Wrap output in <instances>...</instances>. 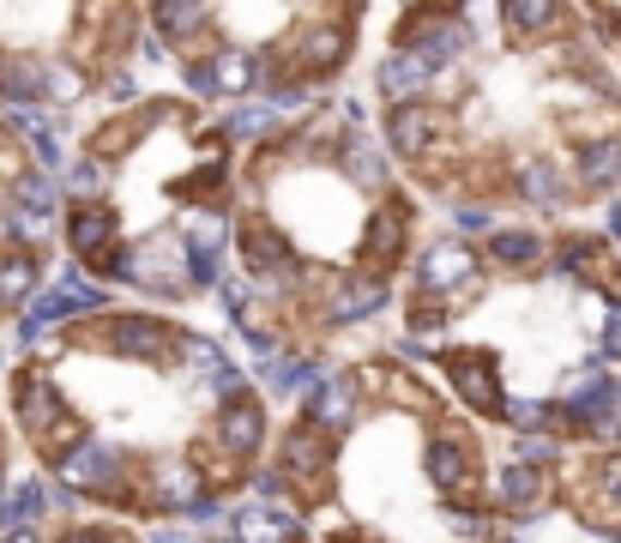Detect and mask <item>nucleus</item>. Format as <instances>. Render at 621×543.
<instances>
[{
    "mask_svg": "<svg viewBox=\"0 0 621 543\" xmlns=\"http://www.w3.org/2000/svg\"><path fill=\"white\" fill-rule=\"evenodd\" d=\"M73 309H104V290H97V285H78V278H66V285L54 290V297H42L37 309H31L25 321H19V338L31 345V338H42L54 321H61V314H73Z\"/></svg>",
    "mask_w": 621,
    "mask_h": 543,
    "instance_id": "obj_1",
    "label": "nucleus"
},
{
    "mask_svg": "<svg viewBox=\"0 0 621 543\" xmlns=\"http://www.w3.org/2000/svg\"><path fill=\"white\" fill-rule=\"evenodd\" d=\"M61 471H66V483H78V490H115L121 459H115V447H104V441H78V447L61 459Z\"/></svg>",
    "mask_w": 621,
    "mask_h": 543,
    "instance_id": "obj_2",
    "label": "nucleus"
},
{
    "mask_svg": "<svg viewBox=\"0 0 621 543\" xmlns=\"http://www.w3.org/2000/svg\"><path fill=\"white\" fill-rule=\"evenodd\" d=\"M471 272H477L471 248L440 242V248H428V254H423V266H416V285H423V290H459V285H471Z\"/></svg>",
    "mask_w": 621,
    "mask_h": 543,
    "instance_id": "obj_3",
    "label": "nucleus"
},
{
    "mask_svg": "<svg viewBox=\"0 0 621 543\" xmlns=\"http://www.w3.org/2000/svg\"><path fill=\"white\" fill-rule=\"evenodd\" d=\"M115 350H121V357H139V362H163L169 350H175V333H169L163 321L127 314V321L115 326Z\"/></svg>",
    "mask_w": 621,
    "mask_h": 543,
    "instance_id": "obj_4",
    "label": "nucleus"
},
{
    "mask_svg": "<svg viewBox=\"0 0 621 543\" xmlns=\"http://www.w3.org/2000/svg\"><path fill=\"white\" fill-rule=\"evenodd\" d=\"M453 387H459V399L471 405V411H501V381H495V369L483 357H453Z\"/></svg>",
    "mask_w": 621,
    "mask_h": 543,
    "instance_id": "obj_5",
    "label": "nucleus"
},
{
    "mask_svg": "<svg viewBox=\"0 0 621 543\" xmlns=\"http://www.w3.org/2000/svg\"><path fill=\"white\" fill-rule=\"evenodd\" d=\"M308 411H314V429H350V417H356V381H344V375H332V381H314V399H308Z\"/></svg>",
    "mask_w": 621,
    "mask_h": 543,
    "instance_id": "obj_6",
    "label": "nucleus"
},
{
    "mask_svg": "<svg viewBox=\"0 0 621 543\" xmlns=\"http://www.w3.org/2000/svg\"><path fill=\"white\" fill-rule=\"evenodd\" d=\"M235 538L242 543H296L302 519L296 514H266V507H242V514H235Z\"/></svg>",
    "mask_w": 621,
    "mask_h": 543,
    "instance_id": "obj_7",
    "label": "nucleus"
},
{
    "mask_svg": "<svg viewBox=\"0 0 621 543\" xmlns=\"http://www.w3.org/2000/svg\"><path fill=\"white\" fill-rule=\"evenodd\" d=\"M259 429H266V417H259L254 399H230V405H223V423H218L223 452H254L259 447Z\"/></svg>",
    "mask_w": 621,
    "mask_h": 543,
    "instance_id": "obj_8",
    "label": "nucleus"
},
{
    "mask_svg": "<svg viewBox=\"0 0 621 543\" xmlns=\"http://www.w3.org/2000/svg\"><path fill=\"white\" fill-rule=\"evenodd\" d=\"M109 236H115V212H109V206H85L73 218V230H66V242H73L78 260H92V254H104Z\"/></svg>",
    "mask_w": 621,
    "mask_h": 543,
    "instance_id": "obj_9",
    "label": "nucleus"
},
{
    "mask_svg": "<svg viewBox=\"0 0 621 543\" xmlns=\"http://www.w3.org/2000/svg\"><path fill=\"white\" fill-rule=\"evenodd\" d=\"M465 43H471V25L465 19H447L440 31H423V43H416V55H423V67L435 73V67H447V61H459L465 55Z\"/></svg>",
    "mask_w": 621,
    "mask_h": 543,
    "instance_id": "obj_10",
    "label": "nucleus"
},
{
    "mask_svg": "<svg viewBox=\"0 0 621 543\" xmlns=\"http://www.w3.org/2000/svg\"><path fill=\"white\" fill-rule=\"evenodd\" d=\"M423 79H428V67H423V55H416V49L392 55V61L380 67V90H387L392 104H411L416 90H423Z\"/></svg>",
    "mask_w": 621,
    "mask_h": 543,
    "instance_id": "obj_11",
    "label": "nucleus"
},
{
    "mask_svg": "<svg viewBox=\"0 0 621 543\" xmlns=\"http://www.w3.org/2000/svg\"><path fill=\"white\" fill-rule=\"evenodd\" d=\"M380 302H387V285H380V278H350V285L332 297V321H363V314L380 309Z\"/></svg>",
    "mask_w": 621,
    "mask_h": 543,
    "instance_id": "obj_12",
    "label": "nucleus"
},
{
    "mask_svg": "<svg viewBox=\"0 0 621 543\" xmlns=\"http://www.w3.org/2000/svg\"><path fill=\"white\" fill-rule=\"evenodd\" d=\"M465 447H459L453 435H435L428 441V478L440 483V490H459V478H465Z\"/></svg>",
    "mask_w": 621,
    "mask_h": 543,
    "instance_id": "obj_13",
    "label": "nucleus"
},
{
    "mask_svg": "<svg viewBox=\"0 0 621 543\" xmlns=\"http://www.w3.org/2000/svg\"><path fill=\"white\" fill-rule=\"evenodd\" d=\"M0 90L7 97H49V67H37V61H0Z\"/></svg>",
    "mask_w": 621,
    "mask_h": 543,
    "instance_id": "obj_14",
    "label": "nucleus"
},
{
    "mask_svg": "<svg viewBox=\"0 0 621 543\" xmlns=\"http://www.w3.org/2000/svg\"><path fill=\"white\" fill-rule=\"evenodd\" d=\"M247 242V260H254V272H272V266H290V242L278 230H266V224H247L242 230Z\"/></svg>",
    "mask_w": 621,
    "mask_h": 543,
    "instance_id": "obj_15",
    "label": "nucleus"
},
{
    "mask_svg": "<svg viewBox=\"0 0 621 543\" xmlns=\"http://www.w3.org/2000/svg\"><path fill=\"white\" fill-rule=\"evenodd\" d=\"M37 285H42V272H37V260H31V254H7V260H0V302H25Z\"/></svg>",
    "mask_w": 621,
    "mask_h": 543,
    "instance_id": "obj_16",
    "label": "nucleus"
},
{
    "mask_svg": "<svg viewBox=\"0 0 621 543\" xmlns=\"http://www.w3.org/2000/svg\"><path fill=\"white\" fill-rule=\"evenodd\" d=\"M284 466L296 471V478H308V471H320L326 466V441H320V429H296V435L284 441Z\"/></svg>",
    "mask_w": 621,
    "mask_h": 543,
    "instance_id": "obj_17",
    "label": "nucleus"
},
{
    "mask_svg": "<svg viewBox=\"0 0 621 543\" xmlns=\"http://www.w3.org/2000/svg\"><path fill=\"white\" fill-rule=\"evenodd\" d=\"M580 169H585V181L609 188V181L621 176V140H592V145L580 152Z\"/></svg>",
    "mask_w": 621,
    "mask_h": 543,
    "instance_id": "obj_18",
    "label": "nucleus"
},
{
    "mask_svg": "<svg viewBox=\"0 0 621 543\" xmlns=\"http://www.w3.org/2000/svg\"><path fill=\"white\" fill-rule=\"evenodd\" d=\"M344 169H350V181H387V164H380V152L368 145V133H350V145H344Z\"/></svg>",
    "mask_w": 621,
    "mask_h": 543,
    "instance_id": "obj_19",
    "label": "nucleus"
},
{
    "mask_svg": "<svg viewBox=\"0 0 621 543\" xmlns=\"http://www.w3.org/2000/svg\"><path fill=\"white\" fill-rule=\"evenodd\" d=\"M19 405H25V417H31V423H42V429H49V423H61V399H54V387H49V381H42V375H31L25 381V393H19Z\"/></svg>",
    "mask_w": 621,
    "mask_h": 543,
    "instance_id": "obj_20",
    "label": "nucleus"
},
{
    "mask_svg": "<svg viewBox=\"0 0 621 543\" xmlns=\"http://www.w3.org/2000/svg\"><path fill=\"white\" fill-rule=\"evenodd\" d=\"M13 194H19V212H25V218H37V224L54 212V181L49 176H19Z\"/></svg>",
    "mask_w": 621,
    "mask_h": 543,
    "instance_id": "obj_21",
    "label": "nucleus"
},
{
    "mask_svg": "<svg viewBox=\"0 0 621 543\" xmlns=\"http://www.w3.org/2000/svg\"><path fill=\"white\" fill-rule=\"evenodd\" d=\"M399 242H404V218H399V206H387L375 224H368V254L392 260V254H399Z\"/></svg>",
    "mask_w": 621,
    "mask_h": 543,
    "instance_id": "obj_22",
    "label": "nucleus"
},
{
    "mask_svg": "<svg viewBox=\"0 0 621 543\" xmlns=\"http://www.w3.org/2000/svg\"><path fill=\"white\" fill-rule=\"evenodd\" d=\"M537 490H544V483H537V471L519 466V459L501 471V502L507 507H531V502H537Z\"/></svg>",
    "mask_w": 621,
    "mask_h": 543,
    "instance_id": "obj_23",
    "label": "nucleus"
},
{
    "mask_svg": "<svg viewBox=\"0 0 621 543\" xmlns=\"http://www.w3.org/2000/svg\"><path fill=\"white\" fill-rule=\"evenodd\" d=\"M428 128H435V121H428L423 109H399V116H392V145H399V152H423Z\"/></svg>",
    "mask_w": 621,
    "mask_h": 543,
    "instance_id": "obj_24",
    "label": "nucleus"
},
{
    "mask_svg": "<svg viewBox=\"0 0 621 543\" xmlns=\"http://www.w3.org/2000/svg\"><path fill=\"white\" fill-rule=\"evenodd\" d=\"M42 507H49V495H42V483H37V478H31V483H19V490L7 495V519H13L19 531H25L31 519L42 514Z\"/></svg>",
    "mask_w": 621,
    "mask_h": 543,
    "instance_id": "obj_25",
    "label": "nucleus"
},
{
    "mask_svg": "<svg viewBox=\"0 0 621 543\" xmlns=\"http://www.w3.org/2000/svg\"><path fill=\"white\" fill-rule=\"evenodd\" d=\"M501 19H507L513 31H544L549 19H556V7H549V0H507Z\"/></svg>",
    "mask_w": 621,
    "mask_h": 543,
    "instance_id": "obj_26",
    "label": "nucleus"
},
{
    "mask_svg": "<svg viewBox=\"0 0 621 543\" xmlns=\"http://www.w3.org/2000/svg\"><path fill=\"white\" fill-rule=\"evenodd\" d=\"M266 375H272V387H278V393H296V387H314V381H326L320 369H314V362H296V357H284L278 369H266Z\"/></svg>",
    "mask_w": 621,
    "mask_h": 543,
    "instance_id": "obj_27",
    "label": "nucleus"
},
{
    "mask_svg": "<svg viewBox=\"0 0 621 543\" xmlns=\"http://www.w3.org/2000/svg\"><path fill=\"white\" fill-rule=\"evenodd\" d=\"M187 266H194L199 285H218V236H194L187 242Z\"/></svg>",
    "mask_w": 621,
    "mask_h": 543,
    "instance_id": "obj_28",
    "label": "nucleus"
},
{
    "mask_svg": "<svg viewBox=\"0 0 621 543\" xmlns=\"http://www.w3.org/2000/svg\"><path fill=\"white\" fill-rule=\"evenodd\" d=\"M537 254H544L537 236H495V260H501V266H531Z\"/></svg>",
    "mask_w": 621,
    "mask_h": 543,
    "instance_id": "obj_29",
    "label": "nucleus"
},
{
    "mask_svg": "<svg viewBox=\"0 0 621 543\" xmlns=\"http://www.w3.org/2000/svg\"><path fill=\"white\" fill-rule=\"evenodd\" d=\"M206 7H157V25H163L169 31V37H187V31H194V25H206Z\"/></svg>",
    "mask_w": 621,
    "mask_h": 543,
    "instance_id": "obj_30",
    "label": "nucleus"
},
{
    "mask_svg": "<svg viewBox=\"0 0 621 543\" xmlns=\"http://www.w3.org/2000/svg\"><path fill=\"white\" fill-rule=\"evenodd\" d=\"M266 121H272V109H266V104H254V109H235V116L223 121V128H230L235 140H254V133H266Z\"/></svg>",
    "mask_w": 621,
    "mask_h": 543,
    "instance_id": "obj_31",
    "label": "nucleus"
},
{
    "mask_svg": "<svg viewBox=\"0 0 621 543\" xmlns=\"http://www.w3.org/2000/svg\"><path fill=\"white\" fill-rule=\"evenodd\" d=\"M211 73H218V85H254V55H230V61H218Z\"/></svg>",
    "mask_w": 621,
    "mask_h": 543,
    "instance_id": "obj_32",
    "label": "nucleus"
},
{
    "mask_svg": "<svg viewBox=\"0 0 621 543\" xmlns=\"http://www.w3.org/2000/svg\"><path fill=\"white\" fill-rule=\"evenodd\" d=\"M525 194L537 200V206H556V176H549V169H525Z\"/></svg>",
    "mask_w": 621,
    "mask_h": 543,
    "instance_id": "obj_33",
    "label": "nucleus"
},
{
    "mask_svg": "<svg viewBox=\"0 0 621 543\" xmlns=\"http://www.w3.org/2000/svg\"><path fill=\"white\" fill-rule=\"evenodd\" d=\"M344 55V31H326V37H308V61H326L332 67Z\"/></svg>",
    "mask_w": 621,
    "mask_h": 543,
    "instance_id": "obj_34",
    "label": "nucleus"
},
{
    "mask_svg": "<svg viewBox=\"0 0 621 543\" xmlns=\"http://www.w3.org/2000/svg\"><path fill=\"white\" fill-rule=\"evenodd\" d=\"M501 411L513 417L519 429H537V423H549V411H544V405H531V399H513V405H501Z\"/></svg>",
    "mask_w": 621,
    "mask_h": 543,
    "instance_id": "obj_35",
    "label": "nucleus"
},
{
    "mask_svg": "<svg viewBox=\"0 0 621 543\" xmlns=\"http://www.w3.org/2000/svg\"><path fill=\"white\" fill-rule=\"evenodd\" d=\"M73 188H78V194H97V188H104V169H97L92 157H78V164H73Z\"/></svg>",
    "mask_w": 621,
    "mask_h": 543,
    "instance_id": "obj_36",
    "label": "nucleus"
},
{
    "mask_svg": "<svg viewBox=\"0 0 621 543\" xmlns=\"http://www.w3.org/2000/svg\"><path fill=\"white\" fill-rule=\"evenodd\" d=\"M597 254V242H568L561 248V272H573V266H585V260Z\"/></svg>",
    "mask_w": 621,
    "mask_h": 543,
    "instance_id": "obj_37",
    "label": "nucleus"
},
{
    "mask_svg": "<svg viewBox=\"0 0 621 543\" xmlns=\"http://www.w3.org/2000/svg\"><path fill=\"white\" fill-rule=\"evenodd\" d=\"M254 490H259V495H272V502H284V495H290V483H284V478H272V471H259V478H254Z\"/></svg>",
    "mask_w": 621,
    "mask_h": 543,
    "instance_id": "obj_38",
    "label": "nucleus"
},
{
    "mask_svg": "<svg viewBox=\"0 0 621 543\" xmlns=\"http://www.w3.org/2000/svg\"><path fill=\"white\" fill-rule=\"evenodd\" d=\"M187 85H194L199 97H211V90H218V73H211V67H194V73H187Z\"/></svg>",
    "mask_w": 621,
    "mask_h": 543,
    "instance_id": "obj_39",
    "label": "nucleus"
},
{
    "mask_svg": "<svg viewBox=\"0 0 621 543\" xmlns=\"http://www.w3.org/2000/svg\"><path fill=\"white\" fill-rule=\"evenodd\" d=\"M604 345H609V350H616V357H621V302H616V309H609V326H604Z\"/></svg>",
    "mask_w": 621,
    "mask_h": 543,
    "instance_id": "obj_40",
    "label": "nucleus"
},
{
    "mask_svg": "<svg viewBox=\"0 0 621 543\" xmlns=\"http://www.w3.org/2000/svg\"><path fill=\"white\" fill-rule=\"evenodd\" d=\"M604 490H609V502L621 507V459H609V471H604Z\"/></svg>",
    "mask_w": 621,
    "mask_h": 543,
    "instance_id": "obj_41",
    "label": "nucleus"
},
{
    "mask_svg": "<svg viewBox=\"0 0 621 543\" xmlns=\"http://www.w3.org/2000/svg\"><path fill=\"white\" fill-rule=\"evenodd\" d=\"M609 411H616V423H597V435H621V387H616V399H609Z\"/></svg>",
    "mask_w": 621,
    "mask_h": 543,
    "instance_id": "obj_42",
    "label": "nucleus"
},
{
    "mask_svg": "<svg viewBox=\"0 0 621 543\" xmlns=\"http://www.w3.org/2000/svg\"><path fill=\"white\" fill-rule=\"evenodd\" d=\"M66 543H115V538H109V531H73Z\"/></svg>",
    "mask_w": 621,
    "mask_h": 543,
    "instance_id": "obj_43",
    "label": "nucleus"
},
{
    "mask_svg": "<svg viewBox=\"0 0 621 543\" xmlns=\"http://www.w3.org/2000/svg\"><path fill=\"white\" fill-rule=\"evenodd\" d=\"M0 543H37V531H7Z\"/></svg>",
    "mask_w": 621,
    "mask_h": 543,
    "instance_id": "obj_44",
    "label": "nucleus"
},
{
    "mask_svg": "<svg viewBox=\"0 0 621 543\" xmlns=\"http://www.w3.org/2000/svg\"><path fill=\"white\" fill-rule=\"evenodd\" d=\"M157 543H194V538H175V531H163V538H157Z\"/></svg>",
    "mask_w": 621,
    "mask_h": 543,
    "instance_id": "obj_45",
    "label": "nucleus"
},
{
    "mask_svg": "<svg viewBox=\"0 0 621 543\" xmlns=\"http://www.w3.org/2000/svg\"><path fill=\"white\" fill-rule=\"evenodd\" d=\"M0 526H7V490H0Z\"/></svg>",
    "mask_w": 621,
    "mask_h": 543,
    "instance_id": "obj_46",
    "label": "nucleus"
}]
</instances>
